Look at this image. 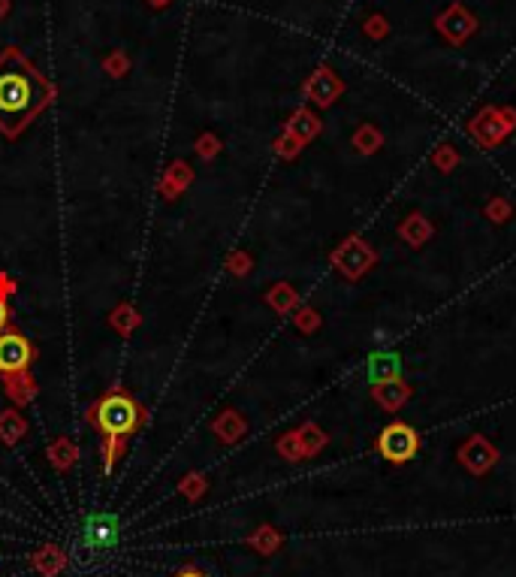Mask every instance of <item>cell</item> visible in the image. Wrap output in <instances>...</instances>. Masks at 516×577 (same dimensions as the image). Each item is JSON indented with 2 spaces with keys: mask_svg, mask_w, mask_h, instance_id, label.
Here are the masks:
<instances>
[{
  "mask_svg": "<svg viewBox=\"0 0 516 577\" xmlns=\"http://www.w3.org/2000/svg\"><path fill=\"white\" fill-rule=\"evenodd\" d=\"M52 82L18 48L0 52V134L9 139L22 134L52 103Z\"/></svg>",
  "mask_w": 516,
  "mask_h": 577,
  "instance_id": "obj_1",
  "label": "cell"
},
{
  "mask_svg": "<svg viewBox=\"0 0 516 577\" xmlns=\"http://www.w3.org/2000/svg\"><path fill=\"white\" fill-rule=\"evenodd\" d=\"M88 421L91 426H97V433L103 435V469L112 472L115 469V460L124 454V444L127 439L142 426L145 421V411L142 405L127 390H109L103 393L100 400L91 405V411H88Z\"/></svg>",
  "mask_w": 516,
  "mask_h": 577,
  "instance_id": "obj_2",
  "label": "cell"
},
{
  "mask_svg": "<svg viewBox=\"0 0 516 577\" xmlns=\"http://www.w3.org/2000/svg\"><path fill=\"white\" fill-rule=\"evenodd\" d=\"M34 357H37L34 345L22 330H16V326H4L0 330V375L27 372Z\"/></svg>",
  "mask_w": 516,
  "mask_h": 577,
  "instance_id": "obj_3",
  "label": "cell"
},
{
  "mask_svg": "<svg viewBox=\"0 0 516 577\" xmlns=\"http://www.w3.org/2000/svg\"><path fill=\"white\" fill-rule=\"evenodd\" d=\"M378 451H381L384 460H390V463H408L411 456L420 451V435H416V430L411 423L395 421V423L381 430Z\"/></svg>",
  "mask_w": 516,
  "mask_h": 577,
  "instance_id": "obj_4",
  "label": "cell"
},
{
  "mask_svg": "<svg viewBox=\"0 0 516 577\" xmlns=\"http://www.w3.org/2000/svg\"><path fill=\"white\" fill-rule=\"evenodd\" d=\"M402 375V360L390 351L374 354L369 360V381L372 384H390Z\"/></svg>",
  "mask_w": 516,
  "mask_h": 577,
  "instance_id": "obj_5",
  "label": "cell"
},
{
  "mask_svg": "<svg viewBox=\"0 0 516 577\" xmlns=\"http://www.w3.org/2000/svg\"><path fill=\"white\" fill-rule=\"evenodd\" d=\"M4 381H6V393L13 396L16 402H27L31 396L37 393L34 390V381H31V375L27 372H18V375H4Z\"/></svg>",
  "mask_w": 516,
  "mask_h": 577,
  "instance_id": "obj_6",
  "label": "cell"
},
{
  "mask_svg": "<svg viewBox=\"0 0 516 577\" xmlns=\"http://www.w3.org/2000/svg\"><path fill=\"white\" fill-rule=\"evenodd\" d=\"M9 326V303H6V294L0 291V330Z\"/></svg>",
  "mask_w": 516,
  "mask_h": 577,
  "instance_id": "obj_7",
  "label": "cell"
},
{
  "mask_svg": "<svg viewBox=\"0 0 516 577\" xmlns=\"http://www.w3.org/2000/svg\"><path fill=\"white\" fill-rule=\"evenodd\" d=\"M175 577H205L203 572H196V569H182Z\"/></svg>",
  "mask_w": 516,
  "mask_h": 577,
  "instance_id": "obj_8",
  "label": "cell"
}]
</instances>
